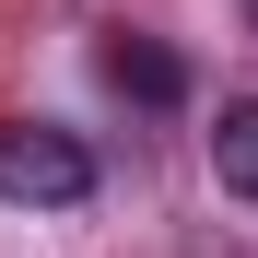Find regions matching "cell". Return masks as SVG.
<instances>
[{"instance_id":"cell-1","label":"cell","mask_w":258,"mask_h":258,"mask_svg":"<svg viewBox=\"0 0 258 258\" xmlns=\"http://www.w3.org/2000/svg\"><path fill=\"white\" fill-rule=\"evenodd\" d=\"M0 200H24V211L94 200V153L71 129H47V117H0Z\"/></svg>"},{"instance_id":"cell-2","label":"cell","mask_w":258,"mask_h":258,"mask_svg":"<svg viewBox=\"0 0 258 258\" xmlns=\"http://www.w3.org/2000/svg\"><path fill=\"white\" fill-rule=\"evenodd\" d=\"M106 82L129 106H188V59L153 47V35H106Z\"/></svg>"},{"instance_id":"cell-3","label":"cell","mask_w":258,"mask_h":258,"mask_svg":"<svg viewBox=\"0 0 258 258\" xmlns=\"http://www.w3.org/2000/svg\"><path fill=\"white\" fill-rule=\"evenodd\" d=\"M211 176H223L235 200H258V94L223 106V129H211Z\"/></svg>"},{"instance_id":"cell-4","label":"cell","mask_w":258,"mask_h":258,"mask_svg":"<svg viewBox=\"0 0 258 258\" xmlns=\"http://www.w3.org/2000/svg\"><path fill=\"white\" fill-rule=\"evenodd\" d=\"M235 12H246V24H258V0H235Z\"/></svg>"}]
</instances>
